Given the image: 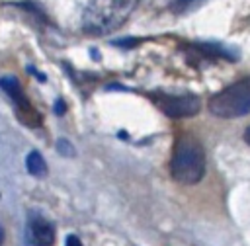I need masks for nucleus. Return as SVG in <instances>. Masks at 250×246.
<instances>
[{
  "instance_id": "obj_1",
  "label": "nucleus",
  "mask_w": 250,
  "mask_h": 246,
  "mask_svg": "<svg viewBox=\"0 0 250 246\" xmlns=\"http://www.w3.org/2000/svg\"><path fill=\"white\" fill-rule=\"evenodd\" d=\"M139 0H92L82 16V27L90 35H107L119 29L133 14Z\"/></svg>"
},
{
  "instance_id": "obj_2",
  "label": "nucleus",
  "mask_w": 250,
  "mask_h": 246,
  "mask_svg": "<svg viewBox=\"0 0 250 246\" xmlns=\"http://www.w3.org/2000/svg\"><path fill=\"white\" fill-rule=\"evenodd\" d=\"M170 174L180 184H197L205 174V152L193 135H180L174 144Z\"/></svg>"
},
{
  "instance_id": "obj_3",
  "label": "nucleus",
  "mask_w": 250,
  "mask_h": 246,
  "mask_svg": "<svg viewBox=\"0 0 250 246\" xmlns=\"http://www.w3.org/2000/svg\"><path fill=\"white\" fill-rule=\"evenodd\" d=\"M209 111L217 117L234 119L250 113V76L227 86L209 100Z\"/></svg>"
},
{
  "instance_id": "obj_4",
  "label": "nucleus",
  "mask_w": 250,
  "mask_h": 246,
  "mask_svg": "<svg viewBox=\"0 0 250 246\" xmlns=\"http://www.w3.org/2000/svg\"><path fill=\"white\" fill-rule=\"evenodd\" d=\"M0 86L2 90L12 98L14 105H16V113H18V119L27 125V127H39L41 125V113L31 105V102L27 100V96L23 94L18 78L14 76H4L0 78Z\"/></svg>"
},
{
  "instance_id": "obj_5",
  "label": "nucleus",
  "mask_w": 250,
  "mask_h": 246,
  "mask_svg": "<svg viewBox=\"0 0 250 246\" xmlns=\"http://www.w3.org/2000/svg\"><path fill=\"white\" fill-rule=\"evenodd\" d=\"M156 107L168 117H191L201 109V102L195 96H168L152 94L150 96Z\"/></svg>"
},
{
  "instance_id": "obj_6",
  "label": "nucleus",
  "mask_w": 250,
  "mask_h": 246,
  "mask_svg": "<svg viewBox=\"0 0 250 246\" xmlns=\"http://www.w3.org/2000/svg\"><path fill=\"white\" fill-rule=\"evenodd\" d=\"M31 242L35 246H53V242H55L53 225L41 217H35L31 221Z\"/></svg>"
},
{
  "instance_id": "obj_7",
  "label": "nucleus",
  "mask_w": 250,
  "mask_h": 246,
  "mask_svg": "<svg viewBox=\"0 0 250 246\" xmlns=\"http://www.w3.org/2000/svg\"><path fill=\"white\" fill-rule=\"evenodd\" d=\"M25 166H27V172L31 176H37V178H43L47 174V164L43 160V156L37 152V150H31L25 158Z\"/></svg>"
},
{
  "instance_id": "obj_8",
  "label": "nucleus",
  "mask_w": 250,
  "mask_h": 246,
  "mask_svg": "<svg viewBox=\"0 0 250 246\" xmlns=\"http://www.w3.org/2000/svg\"><path fill=\"white\" fill-rule=\"evenodd\" d=\"M57 148H59V152H62V154H66V156L74 154V150H72L70 143H68V141H64V139H61V141L57 143Z\"/></svg>"
},
{
  "instance_id": "obj_9",
  "label": "nucleus",
  "mask_w": 250,
  "mask_h": 246,
  "mask_svg": "<svg viewBox=\"0 0 250 246\" xmlns=\"http://www.w3.org/2000/svg\"><path fill=\"white\" fill-rule=\"evenodd\" d=\"M66 246H82V242H80V238H78V236L70 234V236L66 238Z\"/></svg>"
},
{
  "instance_id": "obj_10",
  "label": "nucleus",
  "mask_w": 250,
  "mask_h": 246,
  "mask_svg": "<svg viewBox=\"0 0 250 246\" xmlns=\"http://www.w3.org/2000/svg\"><path fill=\"white\" fill-rule=\"evenodd\" d=\"M191 2H195V0H176V2H174V10H182V8H186L188 4H191Z\"/></svg>"
},
{
  "instance_id": "obj_11",
  "label": "nucleus",
  "mask_w": 250,
  "mask_h": 246,
  "mask_svg": "<svg viewBox=\"0 0 250 246\" xmlns=\"http://www.w3.org/2000/svg\"><path fill=\"white\" fill-rule=\"evenodd\" d=\"M55 111H57V113H59V115H61V113H62V111H64V103H62V102H61V100H59V102H57V105H55Z\"/></svg>"
},
{
  "instance_id": "obj_12",
  "label": "nucleus",
  "mask_w": 250,
  "mask_h": 246,
  "mask_svg": "<svg viewBox=\"0 0 250 246\" xmlns=\"http://www.w3.org/2000/svg\"><path fill=\"white\" fill-rule=\"evenodd\" d=\"M244 141L250 144V127H248V129H246V133H244Z\"/></svg>"
},
{
  "instance_id": "obj_13",
  "label": "nucleus",
  "mask_w": 250,
  "mask_h": 246,
  "mask_svg": "<svg viewBox=\"0 0 250 246\" xmlns=\"http://www.w3.org/2000/svg\"><path fill=\"white\" fill-rule=\"evenodd\" d=\"M2 242H4V230H2V226H0V246H2Z\"/></svg>"
}]
</instances>
